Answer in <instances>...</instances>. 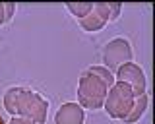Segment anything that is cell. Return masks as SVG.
<instances>
[{"label":"cell","mask_w":155,"mask_h":124,"mask_svg":"<svg viewBox=\"0 0 155 124\" xmlns=\"http://www.w3.org/2000/svg\"><path fill=\"white\" fill-rule=\"evenodd\" d=\"M116 82H124L132 87L134 97H140V95L147 93V78H145V72L140 68L134 62H126L122 64L118 70H116Z\"/></svg>","instance_id":"obj_5"},{"label":"cell","mask_w":155,"mask_h":124,"mask_svg":"<svg viewBox=\"0 0 155 124\" xmlns=\"http://www.w3.org/2000/svg\"><path fill=\"white\" fill-rule=\"evenodd\" d=\"M4 109L12 116H23L37 124L47 122L48 101L29 87H10L4 93Z\"/></svg>","instance_id":"obj_1"},{"label":"cell","mask_w":155,"mask_h":124,"mask_svg":"<svg viewBox=\"0 0 155 124\" xmlns=\"http://www.w3.org/2000/svg\"><path fill=\"white\" fill-rule=\"evenodd\" d=\"M147 105H149V95H147V93H143V95H140V97H136L132 111H130V114L124 118L122 122H124V124H134V122H138L140 118L145 114V111H147Z\"/></svg>","instance_id":"obj_8"},{"label":"cell","mask_w":155,"mask_h":124,"mask_svg":"<svg viewBox=\"0 0 155 124\" xmlns=\"http://www.w3.org/2000/svg\"><path fill=\"white\" fill-rule=\"evenodd\" d=\"M14 12H16V2H4V20H6V23L14 18Z\"/></svg>","instance_id":"obj_12"},{"label":"cell","mask_w":155,"mask_h":124,"mask_svg":"<svg viewBox=\"0 0 155 124\" xmlns=\"http://www.w3.org/2000/svg\"><path fill=\"white\" fill-rule=\"evenodd\" d=\"M85 122V109L74 101L62 103L54 114V124H84Z\"/></svg>","instance_id":"obj_7"},{"label":"cell","mask_w":155,"mask_h":124,"mask_svg":"<svg viewBox=\"0 0 155 124\" xmlns=\"http://www.w3.org/2000/svg\"><path fill=\"white\" fill-rule=\"evenodd\" d=\"M107 4H109V21H116L120 18L122 4H120V2H107Z\"/></svg>","instance_id":"obj_11"},{"label":"cell","mask_w":155,"mask_h":124,"mask_svg":"<svg viewBox=\"0 0 155 124\" xmlns=\"http://www.w3.org/2000/svg\"><path fill=\"white\" fill-rule=\"evenodd\" d=\"M87 72L95 74L97 78L101 80V82H105V85H107V87H113V85H114V82H116L114 74L110 72V70H107L105 66H89V68H87Z\"/></svg>","instance_id":"obj_9"},{"label":"cell","mask_w":155,"mask_h":124,"mask_svg":"<svg viewBox=\"0 0 155 124\" xmlns=\"http://www.w3.org/2000/svg\"><path fill=\"white\" fill-rule=\"evenodd\" d=\"M6 124H37V122L29 120V118H23V116H12L10 122H6Z\"/></svg>","instance_id":"obj_13"},{"label":"cell","mask_w":155,"mask_h":124,"mask_svg":"<svg viewBox=\"0 0 155 124\" xmlns=\"http://www.w3.org/2000/svg\"><path fill=\"white\" fill-rule=\"evenodd\" d=\"M107 91H109V87L105 85V82H101L95 74L85 70L80 78V83H78V105H81L84 109H89V111L103 109Z\"/></svg>","instance_id":"obj_3"},{"label":"cell","mask_w":155,"mask_h":124,"mask_svg":"<svg viewBox=\"0 0 155 124\" xmlns=\"http://www.w3.org/2000/svg\"><path fill=\"white\" fill-rule=\"evenodd\" d=\"M134 101L136 97H134L132 87L124 82H114V85L109 87V91H107L103 109L113 120H124L132 111Z\"/></svg>","instance_id":"obj_2"},{"label":"cell","mask_w":155,"mask_h":124,"mask_svg":"<svg viewBox=\"0 0 155 124\" xmlns=\"http://www.w3.org/2000/svg\"><path fill=\"white\" fill-rule=\"evenodd\" d=\"M0 124H6V122H4V118H2V114H0Z\"/></svg>","instance_id":"obj_15"},{"label":"cell","mask_w":155,"mask_h":124,"mask_svg":"<svg viewBox=\"0 0 155 124\" xmlns=\"http://www.w3.org/2000/svg\"><path fill=\"white\" fill-rule=\"evenodd\" d=\"M134 58V51L132 45H130L128 39L124 37H114L105 45L103 49V62H105V68L110 70V72H116L122 64L126 62H132Z\"/></svg>","instance_id":"obj_4"},{"label":"cell","mask_w":155,"mask_h":124,"mask_svg":"<svg viewBox=\"0 0 155 124\" xmlns=\"http://www.w3.org/2000/svg\"><path fill=\"white\" fill-rule=\"evenodd\" d=\"M6 20H4V2H0V25H4Z\"/></svg>","instance_id":"obj_14"},{"label":"cell","mask_w":155,"mask_h":124,"mask_svg":"<svg viewBox=\"0 0 155 124\" xmlns=\"http://www.w3.org/2000/svg\"><path fill=\"white\" fill-rule=\"evenodd\" d=\"M78 23L81 25V29H85L89 33L103 29L109 23V4L107 2H93V10L87 14L85 18L78 20Z\"/></svg>","instance_id":"obj_6"},{"label":"cell","mask_w":155,"mask_h":124,"mask_svg":"<svg viewBox=\"0 0 155 124\" xmlns=\"http://www.w3.org/2000/svg\"><path fill=\"white\" fill-rule=\"evenodd\" d=\"M66 8L72 12V16H76L78 20L85 18L87 14L93 10V2H68Z\"/></svg>","instance_id":"obj_10"}]
</instances>
